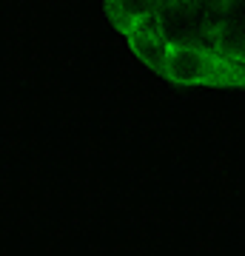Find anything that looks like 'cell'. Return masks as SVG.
Masks as SVG:
<instances>
[{
  "label": "cell",
  "instance_id": "1",
  "mask_svg": "<svg viewBox=\"0 0 245 256\" xmlns=\"http://www.w3.org/2000/svg\"><path fill=\"white\" fill-rule=\"evenodd\" d=\"M140 63L180 88H242V0H103Z\"/></svg>",
  "mask_w": 245,
  "mask_h": 256
}]
</instances>
